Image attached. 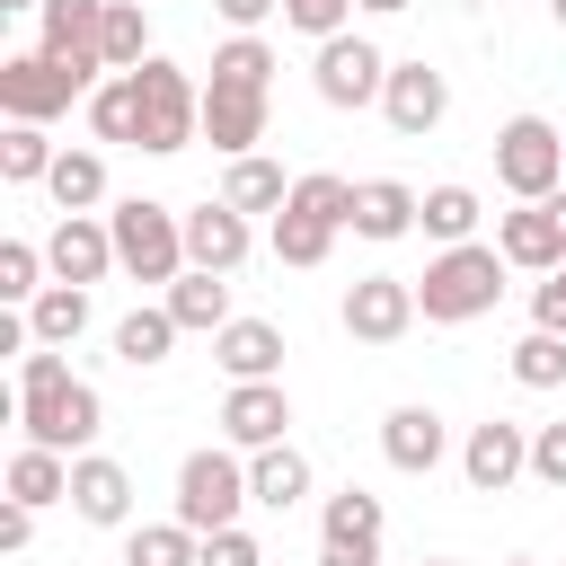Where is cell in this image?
<instances>
[{
    "instance_id": "1",
    "label": "cell",
    "mask_w": 566,
    "mask_h": 566,
    "mask_svg": "<svg viewBox=\"0 0 566 566\" xmlns=\"http://www.w3.org/2000/svg\"><path fill=\"white\" fill-rule=\"evenodd\" d=\"M97 424H106V398L62 363V345H35V354H18V433L35 442V451H62V460H80L88 442H97Z\"/></svg>"
},
{
    "instance_id": "2",
    "label": "cell",
    "mask_w": 566,
    "mask_h": 566,
    "mask_svg": "<svg viewBox=\"0 0 566 566\" xmlns=\"http://www.w3.org/2000/svg\"><path fill=\"white\" fill-rule=\"evenodd\" d=\"M495 301H504V256H495L486 239L442 248V256L416 274V310H424V327H469V318H486Z\"/></svg>"
},
{
    "instance_id": "3",
    "label": "cell",
    "mask_w": 566,
    "mask_h": 566,
    "mask_svg": "<svg viewBox=\"0 0 566 566\" xmlns=\"http://www.w3.org/2000/svg\"><path fill=\"white\" fill-rule=\"evenodd\" d=\"M239 504H256L248 495V451L203 442V451L177 460V513L168 522H186L195 539H212V531H239Z\"/></svg>"
},
{
    "instance_id": "4",
    "label": "cell",
    "mask_w": 566,
    "mask_h": 566,
    "mask_svg": "<svg viewBox=\"0 0 566 566\" xmlns=\"http://www.w3.org/2000/svg\"><path fill=\"white\" fill-rule=\"evenodd\" d=\"M106 230H115V265L133 283H177L186 274V212H168L150 195H124L106 212Z\"/></svg>"
},
{
    "instance_id": "5",
    "label": "cell",
    "mask_w": 566,
    "mask_h": 566,
    "mask_svg": "<svg viewBox=\"0 0 566 566\" xmlns=\"http://www.w3.org/2000/svg\"><path fill=\"white\" fill-rule=\"evenodd\" d=\"M106 71H80V62H53V53H0V115L9 124H53L71 97H97Z\"/></svg>"
},
{
    "instance_id": "6",
    "label": "cell",
    "mask_w": 566,
    "mask_h": 566,
    "mask_svg": "<svg viewBox=\"0 0 566 566\" xmlns=\"http://www.w3.org/2000/svg\"><path fill=\"white\" fill-rule=\"evenodd\" d=\"M133 97H142V150H150V159H177V150L203 133V88H195L168 53H150V62L133 71Z\"/></svg>"
},
{
    "instance_id": "7",
    "label": "cell",
    "mask_w": 566,
    "mask_h": 566,
    "mask_svg": "<svg viewBox=\"0 0 566 566\" xmlns=\"http://www.w3.org/2000/svg\"><path fill=\"white\" fill-rule=\"evenodd\" d=\"M495 186H504L513 203H548V195L566 186V133H557L548 115H513V124L495 133Z\"/></svg>"
},
{
    "instance_id": "8",
    "label": "cell",
    "mask_w": 566,
    "mask_h": 566,
    "mask_svg": "<svg viewBox=\"0 0 566 566\" xmlns=\"http://www.w3.org/2000/svg\"><path fill=\"white\" fill-rule=\"evenodd\" d=\"M310 88H318V106H336V115H354V106H380V88H389V53L371 44V35H327L318 44V62H310Z\"/></svg>"
},
{
    "instance_id": "9",
    "label": "cell",
    "mask_w": 566,
    "mask_h": 566,
    "mask_svg": "<svg viewBox=\"0 0 566 566\" xmlns=\"http://www.w3.org/2000/svg\"><path fill=\"white\" fill-rule=\"evenodd\" d=\"M380 539H389V513L371 486H336L327 513H318V566H380Z\"/></svg>"
},
{
    "instance_id": "10",
    "label": "cell",
    "mask_w": 566,
    "mask_h": 566,
    "mask_svg": "<svg viewBox=\"0 0 566 566\" xmlns=\"http://www.w3.org/2000/svg\"><path fill=\"white\" fill-rule=\"evenodd\" d=\"M265 80H230V71H212L203 80V142L221 150V159H248L256 142H265Z\"/></svg>"
},
{
    "instance_id": "11",
    "label": "cell",
    "mask_w": 566,
    "mask_h": 566,
    "mask_svg": "<svg viewBox=\"0 0 566 566\" xmlns=\"http://www.w3.org/2000/svg\"><path fill=\"white\" fill-rule=\"evenodd\" d=\"M336 318H345V336H354V345H398L424 310H416V283H407V274H354Z\"/></svg>"
},
{
    "instance_id": "12",
    "label": "cell",
    "mask_w": 566,
    "mask_h": 566,
    "mask_svg": "<svg viewBox=\"0 0 566 566\" xmlns=\"http://www.w3.org/2000/svg\"><path fill=\"white\" fill-rule=\"evenodd\" d=\"M460 478H469V495H504L513 478H531V424H513V416L469 424V442H460Z\"/></svg>"
},
{
    "instance_id": "13",
    "label": "cell",
    "mask_w": 566,
    "mask_h": 566,
    "mask_svg": "<svg viewBox=\"0 0 566 566\" xmlns=\"http://www.w3.org/2000/svg\"><path fill=\"white\" fill-rule=\"evenodd\" d=\"M221 442H230V451H274V442H292V398H283V380H230V398H221Z\"/></svg>"
},
{
    "instance_id": "14",
    "label": "cell",
    "mask_w": 566,
    "mask_h": 566,
    "mask_svg": "<svg viewBox=\"0 0 566 566\" xmlns=\"http://www.w3.org/2000/svg\"><path fill=\"white\" fill-rule=\"evenodd\" d=\"M380 115H389V133H407V142H424L442 115H451V80L416 53V62H389V88H380Z\"/></svg>"
},
{
    "instance_id": "15",
    "label": "cell",
    "mask_w": 566,
    "mask_h": 566,
    "mask_svg": "<svg viewBox=\"0 0 566 566\" xmlns=\"http://www.w3.org/2000/svg\"><path fill=\"white\" fill-rule=\"evenodd\" d=\"M44 265H53V283H106L115 274V230L97 221V212H62L53 221V239H44Z\"/></svg>"
},
{
    "instance_id": "16",
    "label": "cell",
    "mask_w": 566,
    "mask_h": 566,
    "mask_svg": "<svg viewBox=\"0 0 566 566\" xmlns=\"http://www.w3.org/2000/svg\"><path fill=\"white\" fill-rule=\"evenodd\" d=\"M442 451H451V424H442L424 398H407V407H389V416H380V460H389L398 478H433V469H442Z\"/></svg>"
},
{
    "instance_id": "17",
    "label": "cell",
    "mask_w": 566,
    "mask_h": 566,
    "mask_svg": "<svg viewBox=\"0 0 566 566\" xmlns=\"http://www.w3.org/2000/svg\"><path fill=\"white\" fill-rule=\"evenodd\" d=\"M97 35H106V0H44V9H35V53H53V62L106 71ZM106 80H115V71H106Z\"/></svg>"
},
{
    "instance_id": "18",
    "label": "cell",
    "mask_w": 566,
    "mask_h": 566,
    "mask_svg": "<svg viewBox=\"0 0 566 566\" xmlns=\"http://www.w3.org/2000/svg\"><path fill=\"white\" fill-rule=\"evenodd\" d=\"M248 248H256V230H248V212H230L221 195H203V203L186 212V265H203V274H239Z\"/></svg>"
},
{
    "instance_id": "19",
    "label": "cell",
    "mask_w": 566,
    "mask_h": 566,
    "mask_svg": "<svg viewBox=\"0 0 566 566\" xmlns=\"http://www.w3.org/2000/svg\"><path fill=\"white\" fill-rule=\"evenodd\" d=\"M495 256L522 265V274H557V265H566V230H557V212H548V203H513V212H495Z\"/></svg>"
},
{
    "instance_id": "20",
    "label": "cell",
    "mask_w": 566,
    "mask_h": 566,
    "mask_svg": "<svg viewBox=\"0 0 566 566\" xmlns=\"http://www.w3.org/2000/svg\"><path fill=\"white\" fill-rule=\"evenodd\" d=\"M407 230H424V195H416L407 177H363V186H354V239L389 248V239H407Z\"/></svg>"
},
{
    "instance_id": "21",
    "label": "cell",
    "mask_w": 566,
    "mask_h": 566,
    "mask_svg": "<svg viewBox=\"0 0 566 566\" xmlns=\"http://www.w3.org/2000/svg\"><path fill=\"white\" fill-rule=\"evenodd\" d=\"M71 513L97 522V531H124V522H133V478H124V460L80 451V460H71Z\"/></svg>"
},
{
    "instance_id": "22",
    "label": "cell",
    "mask_w": 566,
    "mask_h": 566,
    "mask_svg": "<svg viewBox=\"0 0 566 566\" xmlns=\"http://www.w3.org/2000/svg\"><path fill=\"white\" fill-rule=\"evenodd\" d=\"M212 363H221L230 380H283V327H274V318H230V327L212 336Z\"/></svg>"
},
{
    "instance_id": "23",
    "label": "cell",
    "mask_w": 566,
    "mask_h": 566,
    "mask_svg": "<svg viewBox=\"0 0 566 566\" xmlns=\"http://www.w3.org/2000/svg\"><path fill=\"white\" fill-rule=\"evenodd\" d=\"M159 310H168L186 336H221V327L239 318V310H230V274H203V265H186V274L168 283V301H159Z\"/></svg>"
},
{
    "instance_id": "24",
    "label": "cell",
    "mask_w": 566,
    "mask_h": 566,
    "mask_svg": "<svg viewBox=\"0 0 566 566\" xmlns=\"http://www.w3.org/2000/svg\"><path fill=\"white\" fill-rule=\"evenodd\" d=\"M221 203H230V212H283V203H292V177H283L265 150H248V159L221 168Z\"/></svg>"
},
{
    "instance_id": "25",
    "label": "cell",
    "mask_w": 566,
    "mask_h": 566,
    "mask_svg": "<svg viewBox=\"0 0 566 566\" xmlns=\"http://www.w3.org/2000/svg\"><path fill=\"white\" fill-rule=\"evenodd\" d=\"M9 504H71V460L62 451H35V442H18L9 451Z\"/></svg>"
},
{
    "instance_id": "26",
    "label": "cell",
    "mask_w": 566,
    "mask_h": 566,
    "mask_svg": "<svg viewBox=\"0 0 566 566\" xmlns=\"http://www.w3.org/2000/svg\"><path fill=\"white\" fill-rule=\"evenodd\" d=\"M248 495H256L265 513H292V504L310 495V460H301L292 442H274V451H248Z\"/></svg>"
},
{
    "instance_id": "27",
    "label": "cell",
    "mask_w": 566,
    "mask_h": 566,
    "mask_svg": "<svg viewBox=\"0 0 566 566\" xmlns=\"http://www.w3.org/2000/svg\"><path fill=\"white\" fill-rule=\"evenodd\" d=\"M97 53H106V71H142L150 62V0H106Z\"/></svg>"
},
{
    "instance_id": "28",
    "label": "cell",
    "mask_w": 566,
    "mask_h": 566,
    "mask_svg": "<svg viewBox=\"0 0 566 566\" xmlns=\"http://www.w3.org/2000/svg\"><path fill=\"white\" fill-rule=\"evenodd\" d=\"M327 248H336V221H318V212H301V203H283V212H274V256H283L292 274L327 265Z\"/></svg>"
},
{
    "instance_id": "29",
    "label": "cell",
    "mask_w": 566,
    "mask_h": 566,
    "mask_svg": "<svg viewBox=\"0 0 566 566\" xmlns=\"http://www.w3.org/2000/svg\"><path fill=\"white\" fill-rule=\"evenodd\" d=\"M177 336H186V327H177L168 310H133V318H115V363H133V371H159Z\"/></svg>"
},
{
    "instance_id": "30",
    "label": "cell",
    "mask_w": 566,
    "mask_h": 566,
    "mask_svg": "<svg viewBox=\"0 0 566 566\" xmlns=\"http://www.w3.org/2000/svg\"><path fill=\"white\" fill-rule=\"evenodd\" d=\"M124 566H203V539L186 522H133L124 531Z\"/></svg>"
},
{
    "instance_id": "31",
    "label": "cell",
    "mask_w": 566,
    "mask_h": 566,
    "mask_svg": "<svg viewBox=\"0 0 566 566\" xmlns=\"http://www.w3.org/2000/svg\"><path fill=\"white\" fill-rule=\"evenodd\" d=\"M88 133H97V142H133V150H142V97H133V71L97 80V97H88Z\"/></svg>"
},
{
    "instance_id": "32",
    "label": "cell",
    "mask_w": 566,
    "mask_h": 566,
    "mask_svg": "<svg viewBox=\"0 0 566 566\" xmlns=\"http://www.w3.org/2000/svg\"><path fill=\"white\" fill-rule=\"evenodd\" d=\"M44 195H53L62 212H97V203H106V159H97V150H62L53 177H44Z\"/></svg>"
},
{
    "instance_id": "33",
    "label": "cell",
    "mask_w": 566,
    "mask_h": 566,
    "mask_svg": "<svg viewBox=\"0 0 566 566\" xmlns=\"http://www.w3.org/2000/svg\"><path fill=\"white\" fill-rule=\"evenodd\" d=\"M27 327H35V345H71V336L88 327V292H80V283H44V292L27 301Z\"/></svg>"
},
{
    "instance_id": "34",
    "label": "cell",
    "mask_w": 566,
    "mask_h": 566,
    "mask_svg": "<svg viewBox=\"0 0 566 566\" xmlns=\"http://www.w3.org/2000/svg\"><path fill=\"white\" fill-rule=\"evenodd\" d=\"M478 195L469 186H424V239H442V248H469L478 239Z\"/></svg>"
},
{
    "instance_id": "35",
    "label": "cell",
    "mask_w": 566,
    "mask_h": 566,
    "mask_svg": "<svg viewBox=\"0 0 566 566\" xmlns=\"http://www.w3.org/2000/svg\"><path fill=\"white\" fill-rule=\"evenodd\" d=\"M53 159H62V150L44 142V124H9V133H0V177H9V186H44Z\"/></svg>"
},
{
    "instance_id": "36",
    "label": "cell",
    "mask_w": 566,
    "mask_h": 566,
    "mask_svg": "<svg viewBox=\"0 0 566 566\" xmlns=\"http://www.w3.org/2000/svg\"><path fill=\"white\" fill-rule=\"evenodd\" d=\"M44 274H53V265H44L35 239H0V301H9V310H27V301L44 292Z\"/></svg>"
},
{
    "instance_id": "37",
    "label": "cell",
    "mask_w": 566,
    "mask_h": 566,
    "mask_svg": "<svg viewBox=\"0 0 566 566\" xmlns=\"http://www.w3.org/2000/svg\"><path fill=\"white\" fill-rule=\"evenodd\" d=\"M513 380H522V389H566V336L531 327V336L513 345Z\"/></svg>"
},
{
    "instance_id": "38",
    "label": "cell",
    "mask_w": 566,
    "mask_h": 566,
    "mask_svg": "<svg viewBox=\"0 0 566 566\" xmlns=\"http://www.w3.org/2000/svg\"><path fill=\"white\" fill-rule=\"evenodd\" d=\"M292 203H301V212H318V221H336V230H354V177L310 168V177H292Z\"/></svg>"
},
{
    "instance_id": "39",
    "label": "cell",
    "mask_w": 566,
    "mask_h": 566,
    "mask_svg": "<svg viewBox=\"0 0 566 566\" xmlns=\"http://www.w3.org/2000/svg\"><path fill=\"white\" fill-rule=\"evenodd\" d=\"M345 18H354V0H283V27H301V35H345Z\"/></svg>"
},
{
    "instance_id": "40",
    "label": "cell",
    "mask_w": 566,
    "mask_h": 566,
    "mask_svg": "<svg viewBox=\"0 0 566 566\" xmlns=\"http://www.w3.org/2000/svg\"><path fill=\"white\" fill-rule=\"evenodd\" d=\"M531 478L566 495V424H531Z\"/></svg>"
},
{
    "instance_id": "41",
    "label": "cell",
    "mask_w": 566,
    "mask_h": 566,
    "mask_svg": "<svg viewBox=\"0 0 566 566\" xmlns=\"http://www.w3.org/2000/svg\"><path fill=\"white\" fill-rule=\"evenodd\" d=\"M531 327H548V336H566V265L531 283Z\"/></svg>"
},
{
    "instance_id": "42",
    "label": "cell",
    "mask_w": 566,
    "mask_h": 566,
    "mask_svg": "<svg viewBox=\"0 0 566 566\" xmlns=\"http://www.w3.org/2000/svg\"><path fill=\"white\" fill-rule=\"evenodd\" d=\"M203 566H265V548H256V531H212Z\"/></svg>"
},
{
    "instance_id": "43",
    "label": "cell",
    "mask_w": 566,
    "mask_h": 566,
    "mask_svg": "<svg viewBox=\"0 0 566 566\" xmlns=\"http://www.w3.org/2000/svg\"><path fill=\"white\" fill-rule=\"evenodd\" d=\"M35 548V504H0V557H27Z\"/></svg>"
},
{
    "instance_id": "44",
    "label": "cell",
    "mask_w": 566,
    "mask_h": 566,
    "mask_svg": "<svg viewBox=\"0 0 566 566\" xmlns=\"http://www.w3.org/2000/svg\"><path fill=\"white\" fill-rule=\"evenodd\" d=\"M274 9H283V0H212V18H221L230 35H256V27L274 18Z\"/></svg>"
},
{
    "instance_id": "45",
    "label": "cell",
    "mask_w": 566,
    "mask_h": 566,
    "mask_svg": "<svg viewBox=\"0 0 566 566\" xmlns=\"http://www.w3.org/2000/svg\"><path fill=\"white\" fill-rule=\"evenodd\" d=\"M354 9H371V18H398V9H416V0H354Z\"/></svg>"
},
{
    "instance_id": "46",
    "label": "cell",
    "mask_w": 566,
    "mask_h": 566,
    "mask_svg": "<svg viewBox=\"0 0 566 566\" xmlns=\"http://www.w3.org/2000/svg\"><path fill=\"white\" fill-rule=\"evenodd\" d=\"M548 212H557V230H566V186H557V195H548Z\"/></svg>"
},
{
    "instance_id": "47",
    "label": "cell",
    "mask_w": 566,
    "mask_h": 566,
    "mask_svg": "<svg viewBox=\"0 0 566 566\" xmlns=\"http://www.w3.org/2000/svg\"><path fill=\"white\" fill-rule=\"evenodd\" d=\"M0 9H44V0H0Z\"/></svg>"
},
{
    "instance_id": "48",
    "label": "cell",
    "mask_w": 566,
    "mask_h": 566,
    "mask_svg": "<svg viewBox=\"0 0 566 566\" xmlns=\"http://www.w3.org/2000/svg\"><path fill=\"white\" fill-rule=\"evenodd\" d=\"M548 18H557V27H566V0H548Z\"/></svg>"
},
{
    "instance_id": "49",
    "label": "cell",
    "mask_w": 566,
    "mask_h": 566,
    "mask_svg": "<svg viewBox=\"0 0 566 566\" xmlns=\"http://www.w3.org/2000/svg\"><path fill=\"white\" fill-rule=\"evenodd\" d=\"M424 566H460V557H424Z\"/></svg>"
},
{
    "instance_id": "50",
    "label": "cell",
    "mask_w": 566,
    "mask_h": 566,
    "mask_svg": "<svg viewBox=\"0 0 566 566\" xmlns=\"http://www.w3.org/2000/svg\"><path fill=\"white\" fill-rule=\"evenodd\" d=\"M504 566H531V557H504Z\"/></svg>"
},
{
    "instance_id": "51",
    "label": "cell",
    "mask_w": 566,
    "mask_h": 566,
    "mask_svg": "<svg viewBox=\"0 0 566 566\" xmlns=\"http://www.w3.org/2000/svg\"><path fill=\"white\" fill-rule=\"evenodd\" d=\"M495 9H504V0H495Z\"/></svg>"
}]
</instances>
